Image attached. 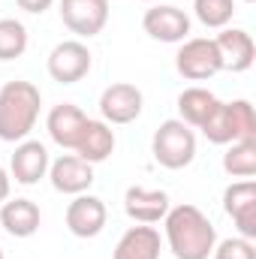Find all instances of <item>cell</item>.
Here are the masks:
<instances>
[{"mask_svg":"<svg viewBox=\"0 0 256 259\" xmlns=\"http://www.w3.org/2000/svg\"><path fill=\"white\" fill-rule=\"evenodd\" d=\"M163 229H166V244L175 259H208L217 244L214 223L190 202L169 208L163 217Z\"/></svg>","mask_w":256,"mask_h":259,"instance_id":"1","label":"cell"},{"mask_svg":"<svg viewBox=\"0 0 256 259\" xmlns=\"http://www.w3.org/2000/svg\"><path fill=\"white\" fill-rule=\"evenodd\" d=\"M42 94L33 81H6L0 88V139L3 142H24L39 121Z\"/></svg>","mask_w":256,"mask_h":259,"instance_id":"2","label":"cell"},{"mask_svg":"<svg viewBox=\"0 0 256 259\" xmlns=\"http://www.w3.org/2000/svg\"><path fill=\"white\" fill-rule=\"evenodd\" d=\"M151 154L163 169H172V172L187 169L196 160V133H193V127H187L178 118L163 121L154 133V139H151Z\"/></svg>","mask_w":256,"mask_h":259,"instance_id":"3","label":"cell"},{"mask_svg":"<svg viewBox=\"0 0 256 259\" xmlns=\"http://www.w3.org/2000/svg\"><path fill=\"white\" fill-rule=\"evenodd\" d=\"M175 69H178L187 81L214 78V75L223 69V61H220V52H217L214 39H208V36L184 39L181 49H178V55H175Z\"/></svg>","mask_w":256,"mask_h":259,"instance_id":"4","label":"cell"},{"mask_svg":"<svg viewBox=\"0 0 256 259\" xmlns=\"http://www.w3.org/2000/svg\"><path fill=\"white\" fill-rule=\"evenodd\" d=\"M46 66H49V75H52L58 84H75V81H81V78L91 72L94 55L88 52L84 42H78V39H64V42H58V46L52 49Z\"/></svg>","mask_w":256,"mask_h":259,"instance_id":"5","label":"cell"},{"mask_svg":"<svg viewBox=\"0 0 256 259\" xmlns=\"http://www.w3.org/2000/svg\"><path fill=\"white\" fill-rule=\"evenodd\" d=\"M142 27L151 39L157 42H184L190 36V15L181 6L169 3H154L142 15Z\"/></svg>","mask_w":256,"mask_h":259,"instance_id":"6","label":"cell"},{"mask_svg":"<svg viewBox=\"0 0 256 259\" xmlns=\"http://www.w3.org/2000/svg\"><path fill=\"white\" fill-rule=\"evenodd\" d=\"M142 106H145V97L136 84L130 81H115L103 91L100 97V115L103 121L112 127V124H133L139 115H142Z\"/></svg>","mask_w":256,"mask_h":259,"instance_id":"7","label":"cell"},{"mask_svg":"<svg viewBox=\"0 0 256 259\" xmlns=\"http://www.w3.org/2000/svg\"><path fill=\"white\" fill-rule=\"evenodd\" d=\"M106 220H109V211L100 196L78 193L66 205V229L75 238H97L106 229Z\"/></svg>","mask_w":256,"mask_h":259,"instance_id":"8","label":"cell"},{"mask_svg":"<svg viewBox=\"0 0 256 259\" xmlns=\"http://www.w3.org/2000/svg\"><path fill=\"white\" fill-rule=\"evenodd\" d=\"M223 211L232 217L241 238H256V184L250 178L235 181L223 190Z\"/></svg>","mask_w":256,"mask_h":259,"instance_id":"9","label":"cell"},{"mask_svg":"<svg viewBox=\"0 0 256 259\" xmlns=\"http://www.w3.org/2000/svg\"><path fill=\"white\" fill-rule=\"evenodd\" d=\"M61 21L75 36H97L109 21V0H61Z\"/></svg>","mask_w":256,"mask_h":259,"instance_id":"10","label":"cell"},{"mask_svg":"<svg viewBox=\"0 0 256 259\" xmlns=\"http://www.w3.org/2000/svg\"><path fill=\"white\" fill-rule=\"evenodd\" d=\"M49 166H52L49 148L36 139H24L15 145V154L9 160V178H15L24 187H33L49 175Z\"/></svg>","mask_w":256,"mask_h":259,"instance_id":"11","label":"cell"},{"mask_svg":"<svg viewBox=\"0 0 256 259\" xmlns=\"http://www.w3.org/2000/svg\"><path fill=\"white\" fill-rule=\"evenodd\" d=\"M49 181L58 193L64 196H78L88 193L94 184V166L78 160L75 154H61L52 166H49Z\"/></svg>","mask_w":256,"mask_h":259,"instance_id":"12","label":"cell"},{"mask_svg":"<svg viewBox=\"0 0 256 259\" xmlns=\"http://www.w3.org/2000/svg\"><path fill=\"white\" fill-rule=\"evenodd\" d=\"M214 46L220 52L223 69H229V72H247L253 66L256 42L247 30H241V27H223L214 36Z\"/></svg>","mask_w":256,"mask_h":259,"instance_id":"13","label":"cell"},{"mask_svg":"<svg viewBox=\"0 0 256 259\" xmlns=\"http://www.w3.org/2000/svg\"><path fill=\"white\" fill-rule=\"evenodd\" d=\"M84 127H88V115L72 103H58L46 118V130H49L52 142L58 148H66V151H75Z\"/></svg>","mask_w":256,"mask_h":259,"instance_id":"14","label":"cell"},{"mask_svg":"<svg viewBox=\"0 0 256 259\" xmlns=\"http://www.w3.org/2000/svg\"><path fill=\"white\" fill-rule=\"evenodd\" d=\"M169 196L163 190H145V187H130L124 193V211H127L130 220L136 223H145V226H154L166 217L169 211Z\"/></svg>","mask_w":256,"mask_h":259,"instance_id":"15","label":"cell"},{"mask_svg":"<svg viewBox=\"0 0 256 259\" xmlns=\"http://www.w3.org/2000/svg\"><path fill=\"white\" fill-rule=\"evenodd\" d=\"M39 223H42V214H39V205L33 199H6L0 205V226L12 238L36 235Z\"/></svg>","mask_w":256,"mask_h":259,"instance_id":"16","label":"cell"},{"mask_svg":"<svg viewBox=\"0 0 256 259\" xmlns=\"http://www.w3.org/2000/svg\"><path fill=\"white\" fill-rule=\"evenodd\" d=\"M160 232L154 226L136 223L121 235V241L115 244L112 259H160Z\"/></svg>","mask_w":256,"mask_h":259,"instance_id":"17","label":"cell"},{"mask_svg":"<svg viewBox=\"0 0 256 259\" xmlns=\"http://www.w3.org/2000/svg\"><path fill=\"white\" fill-rule=\"evenodd\" d=\"M112 151H115V130L109 127L106 121L88 118V127H84L78 145H75V157L84 160V163H91V166H97V163L109 160Z\"/></svg>","mask_w":256,"mask_h":259,"instance_id":"18","label":"cell"},{"mask_svg":"<svg viewBox=\"0 0 256 259\" xmlns=\"http://www.w3.org/2000/svg\"><path fill=\"white\" fill-rule=\"evenodd\" d=\"M217 106H220V100H217L208 88H187V91H181V97H178V112H181L178 121H184L187 127L199 130L211 115H214Z\"/></svg>","mask_w":256,"mask_h":259,"instance_id":"19","label":"cell"},{"mask_svg":"<svg viewBox=\"0 0 256 259\" xmlns=\"http://www.w3.org/2000/svg\"><path fill=\"white\" fill-rule=\"evenodd\" d=\"M223 169L232 178H253L256 175V139L232 142L223 154Z\"/></svg>","mask_w":256,"mask_h":259,"instance_id":"20","label":"cell"},{"mask_svg":"<svg viewBox=\"0 0 256 259\" xmlns=\"http://www.w3.org/2000/svg\"><path fill=\"white\" fill-rule=\"evenodd\" d=\"M193 12H196L199 24H205L211 30H223V27H229V21L235 15V0H193Z\"/></svg>","mask_w":256,"mask_h":259,"instance_id":"21","label":"cell"},{"mask_svg":"<svg viewBox=\"0 0 256 259\" xmlns=\"http://www.w3.org/2000/svg\"><path fill=\"white\" fill-rule=\"evenodd\" d=\"M27 52V27L18 18H0V61H15Z\"/></svg>","mask_w":256,"mask_h":259,"instance_id":"22","label":"cell"},{"mask_svg":"<svg viewBox=\"0 0 256 259\" xmlns=\"http://www.w3.org/2000/svg\"><path fill=\"white\" fill-rule=\"evenodd\" d=\"M202 136L211 142V145H232V142H238L235 139V130H232V121H229V106L226 103H220L217 109H214V115L202 124Z\"/></svg>","mask_w":256,"mask_h":259,"instance_id":"23","label":"cell"},{"mask_svg":"<svg viewBox=\"0 0 256 259\" xmlns=\"http://www.w3.org/2000/svg\"><path fill=\"white\" fill-rule=\"evenodd\" d=\"M229 106V121H232V130H235V139H256V115L250 100H232L226 103Z\"/></svg>","mask_w":256,"mask_h":259,"instance_id":"24","label":"cell"},{"mask_svg":"<svg viewBox=\"0 0 256 259\" xmlns=\"http://www.w3.org/2000/svg\"><path fill=\"white\" fill-rule=\"evenodd\" d=\"M211 256L214 259H256V244L250 238H241V235L223 238V241L214 244Z\"/></svg>","mask_w":256,"mask_h":259,"instance_id":"25","label":"cell"},{"mask_svg":"<svg viewBox=\"0 0 256 259\" xmlns=\"http://www.w3.org/2000/svg\"><path fill=\"white\" fill-rule=\"evenodd\" d=\"M15 3H18V9H24L30 15H42L46 9L55 6V0H15Z\"/></svg>","mask_w":256,"mask_h":259,"instance_id":"26","label":"cell"},{"mask_svg":"<svg viewBox=\"0 0 256 259\" xmlns=\"http://www.w3.org/2000/svg\"><path fill=\"white\" fill-rule=\"evenodd\" d=\"M9 187H12V178H9V172L0 166V205L9 199Z\"/></svg>","mask_w":256,"mask_h":259,"instance_id":"27","label":"cell"},{"mask_svg":"<svg viewBox=\"0 0 256 259\" xmlns=\"http://www.w3.org/2000/svg\"><path fill=\"white\" fill-rule=\"evenodd\" d=\"M145 3H163V0H145Z\"/></svg>","mask_w":256,"mask_h":259,"instance_id":"28","label":"cell"},{"mask_svg":"<svg viewBox=\"0 0 256 259\" xmlns=\"http://www.w3.org/2000/svg\"><path fill=\"white\" fill-rule=\"evenodd\" d=\"M241 3H253V0H241Z\"/></svg>","mask_w":256,"mask_h":259,"instance_id":"29","label":"cell"},{"mask_svg":"<svg viewBox=\"0 0 256 259\" xmlns=\"http://www.w3.org/2000/svg\"><path fill=\"white\" fill-rule=\"evenodd\" d=\"M0 259H3V247H0Z\"/></svg>","mask_w":256,"mask_h":259,"instance_id":"30","label":"cell"}]
</instances>
